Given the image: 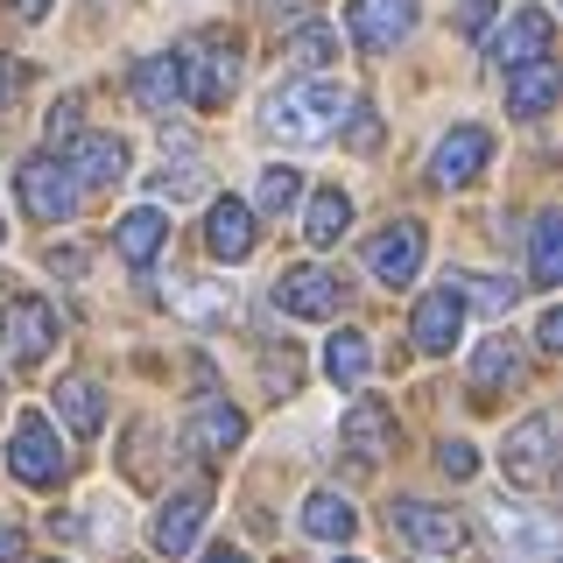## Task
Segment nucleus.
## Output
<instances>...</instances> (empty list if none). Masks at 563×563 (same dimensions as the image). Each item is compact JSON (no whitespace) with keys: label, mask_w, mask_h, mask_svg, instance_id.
Here are the masks:
<instances>
[{"label":"nucleus","mask_w":563,"mask_h":563,"mask_svg":"<svg viewBox=\"0 0 563 563\" xmlns=\"http://www.w3.org/2000/svg\"><path fill=\"white\" fill-rule=\"evenodd\" d=\"M134 99L148 106V113H169V106L184 99V64H176V49H169V57H148L134 70Z\"/></svg>","instance_id":"nucleus-25"},{"label":"nucleus","mask_w":563,"mask_h":563,"mask_svg":"<svg viewBox=\"0 0 563 563\" xmlns=\"http://www.w3.org/2000/svg\"><path fill=\"white\" fill-rule=\"evenodd\" d=\"M163 296H169L176 317H190V324H219V317H233V296L211 289V282H198V275H169Z\"/></svg>","instance_id":"nucleus-22"},{"label":"nucleus","mask_w":563,"mask_h":563,"mask_svg":"<svg viewBox=\"0 0 563 563\" xmlns=\"http://www.w3.org/2000/svg\"><path fill=\"white\" fill-rule=\"evenodd\" d=\"M528 261H536V282H542V289H556V282H563V211H542V219H536Z\"/></svg>","instance_id":"nucleus-29"},{"label":"nucleus","mask_w":563,"mask_h":563,"mask_svg":"<svg viewBox=\"0 0 563 563\" xmlns=\"http://www.w3.org/2000/svg\"><path fill=\"white\" fill-rule=\"evenodd\" d=\"M345 22H352V43L380 57V49L409 43V29H416V0H352Z\"/></svg>","instance_id":"nucleus-11"},{"label":"nucleus","mask_w":563,"mask_h":563,"mask_svg":"<svg viewBox=\"0 0 563 563\" xmlns=\"http://www.w3.org/2000/svg\"><path fill=\"white\" fill-rule=\"evenodd\" d=\"M550 35H556L550 8H521L515 22H500V29H493L486 57L500 64V70H515V64H528V57H550Z\"/></svg>","instance_id":"nucleus-13"},{"label":"nucleus","mask_w":563,"mask_h":563,"mask_svg":"<svg viewBox=\"0 0 563 563\" xmlns=\"http://www.w3.org/2000/svg\"><path fill=\"white\" fill-rule=\"evenodd\" d=\"M22 550H29V542H22V528L0 515V563H22Z\"/></svg>","instance_id":"nucleus-37"},{"label":"nucleus","mask_w":563,"mask_h":563,"mask_svg":"<svg viewBox=\"0 0 563 563\" xmlns=\"http://www.w3.org/2000/svg\"><path fill=\"white\" fill-rule=\"evenodd\" d=\"M205 563H246V550H233V542H219V550H205Z\"/></svg>","instance_id":"nucleus-39"},{"label":"nucleus","mask_w":563,"mask_h":563,"mask_svg":"<svg viewBox=\"0 0 563 563\" xmlns=\"http://www.w3.org/2000/svg\"><path fill=\"white\" fill-rule=\"evenodd\" d=\"M240 437H246V416L233 409V401H198L184 422V444L198 451V457H225V451H240Z\"/></svg>","instance_id":"nucleus-17"},{"label":"nucleus","mask_w":563,"mask_h":563,"mask_svg":"<svg viewBox=\"0 0 563 563\" xmlns=\"http://www.w3.org/2000/svg\"><path fill=\"white\" fill-rule=\"evenodd\" d=\"M289 49H296V57H339V35H331V29H303Z\"/></svg>","instance_id":"nucleus-35"},{"label":"nucleus","mask_w":563,"mask_h":563,"mask_svg":"<svg viewBox=\"0 0 563 563\" xmlns=\"http://www.w3.org/2000/svg\"><path fill=\"white\" fill-rule=\"evenodd\" d=\"M374 141H380V120H374V106H352V148H374Z\"/></svg>","instance_id":"nucleus-36"},{"label":"nucleus","mask_w":563,"mask_h":563,"mask_svg":"<svg viewBox=\"0 0 563 563\" xmlns=\"http://www.w3.org/2000/svg\"><path fill=\"white\" fill-rule=\"evenodd\" d=\"M14 8H22V22H43V14H49V0H14Z\"/></svg>","instance_id":"nucleus-40"},{"label":"nucleus","mask_w":563,"mask_h":563,"mask_svg":"<svg viewBox=\"0 0 563 563\" xmlns=\"http://www.w3.org/2000/svg\"><path fill=\"white\" fill-rule=\"evenodd\" d=\"M457 331H465V296H457L451 282H437V289L416 303V345L422 352H451Z\"/></svg>","instance_id":"nucleus-18"},{"label":"nucleus","mask_w":563,"mask_h":563,"mask_svg":"<svg viewBox=\"0 0 563 563\" xmlns=\"http://www.w3.org/2000/svg\"><path fill=\"white\" fill-rule=\"evenodd\" d=\"M296 205H303V176H296L289 163H268L261 169V211L282 219V211H296Z\"/></svg>","instance_id":"nucleus-30"},{"label":"nucleus","mask_w":563,"mask_h":563,"mask_svg":"<svg viewBox=\"0 0 563 563\" xmlns=\"http://www.w3.org/2000/svg\"><path fill=\"white\" fill-rule=\"evenodd\" d=\"M57 163L70 169V184H120V169H128V141H120V134H70Z\"/></svg>","instance_id":"nucleus-15"},{"label":"nucleus","mask_w":563,"mask_h":563,"mask_svg":"<svg viewBox=\"0 0 563 563\" xmlns=\"http://www.w3.org/2000/svg\"><path fill=\"white\" fill-rule=\"evenodd\" d=\"M437 472H444V479H472V472H479V451H472L465 437H457V444L437 451Z\"/></svg>","instance_id":"nucleus-33"},{"label":"nucleus","mask_w":563,"mask_h":563,"mask_svg":"<svg viewBox=\"0 0 563 563\" xmlns=\"http://www.w3.org/2000/svg\"><path fill=\"white\" fill-rule=\"evenodd\" d=\"M352 528H360V515H352V500H339L331 486H317L303 500V536L317 542H352Z\"/></svg>","instance_id":"nucleus-24"},{"label":"nucleus","mask_w":563,"mask_h":563,"mask_svg":"<svg viewBox=\"0 0 563 563\" xmlns=\"http://www.w3.org/2000/svg\"><path fill=\"white\" fill-rule=\"evenodd\" d=\"M457 296H472V303L486 310H515V282H493V275H444Z\"/></svg>","instance_id":"nucleus-31"},{"label":"nucleus","mask_w":563,"mask_h":563,"mask_svg":"<svg viewBox=\"0 0 563 563\" xmlns=\"http://www.w3.org/2000/svg\"><path fill=\"white\" fill-rule=\"evenodd\" d=\"M268 296H275V310H289V317H339L345 282L331 268H317V261H303V268H282Z\"/></svg>","instance_id":"nucleus-6"},{"label":"nucleus","mask_w":563,"mask_h":563,"mask_svg":"<svg viewBox=\"0 0 563 563\" xmlns=\"http://www.w3.org/2000/svg\"><path fill=\"white\" fill-rule=\"evenodd\" d=\"M486 163H493V134H486V128H451V134L430 148V184L457 190V184H472Z\"/></svg>","instance_id":"nucleus-12"},{"label":"nucleus","mask_w":563,"mask_h":563,"mask_svg":"<svg viewBox=\"0 0 563 563\" xmlns=\"http://www.w3.org/2000/svg\"><path fill=\"white\" fill-rule=\"evenodd\" d=\"M205 515H211V493H205V486H184L176 500H163V507H155V528H148V542H155L163 556H184L190 542H198Z\"/></svg>","instance_id":"nucleus-14"},{"label":"nucleus","mask_w":563,"mask_h":563,"mask_svg":"<svg viewBox=\"0 0 563 563\" xmlns=\"http://www.w3.org/2000/svg\"><path fill=\"white\" fill-rule=\"evenodd\" d=\"M339 451H345L352 472H380V457L395 451V409H387V401H352L345 430H339Z\"/></svg>","instance_id":"nucleus-4"},{"label":"nucleus","mask_w":563,"mask_h":563,"mask_svg":"<svg viewBox=\"0 0 563 563\" xmlns=\"http://www.w3.org/2000/svg\"><path fill=\"white\" fill-rule=\"evenodd\" d=\"M345 563H352V556H345Z\"/></svg>","instance_id":"nucleus-41"},{"label":"nucleus","mask_w":563,"mask_h":563,"mask_svg":"<svg viewBox=\"0 0 563 563\" xmlns=\"http://www.w3.org/2000/svg\"><path fill=\"white\" fill-rule=\"evenodd\" d=\"M8 465L22 486H57L64 479V444H57V422L43 409H22L14 416V437H8Z\"/></svg>","instance_id":"nucleus-2"},{"label":"nucleus","mask_w":563,"mask_h":563,"mask_svg":"<svg viewBox=\"0 0 563 563\" xmlns=\"http://www.w3.org/2000/svg\"><path fill=\"white\" fill-rule=\"evenodd\" d=\"M556 78H563V70L550 57L515 64V70H507V113H515V120H542L556 106Z\"/></svg>","instance_id":"nucleus-20"},{"label":"nucleus","mask_w":563,"mask_h":563,"mask_svg":"<svg viewBox=\"0 0 563 563\" xmlns=\"http://www.w3.org/2000/svg\"><path fill=\"white\" fill-rule=\"evenodd\" d=\"M339 113H345V92L331 78H296L261 106V128L275 141H289V148H310V141H324L339 128Z\"/></svg>","instance_id":"nucleus-1"},{"label":"nucleus","mask_w":563,"mask_h":563,"mask_svg":"<svg viewBox=\"0 0 563 563\" xmlns=\"http://www.w3.org/2000/svg\"><path fill=\"white\" fill-rule=\"evenodd\" d=\"M493 542H500L515 563H550L556 556V521L542 507H493Z\"/></svg>","instance_id":"nucleus-8"},{"label":"nucleus","mask_w":563,"mask_h":563,"mask_svg":"<svg viewBox=\"0 0 563 563\" xmlns=\"http://www.w3.org/2000/svg\"><path fill=\"white\" fill-rule=\"evenodd\" d=\"M176 64H184V99H198V106H225V99H233L240 57L225 43H190V49H176Z\"/></svg>","instance_id":"nucleus-7"},{"label":"nucleus","mask_w":563,"mask_h":563,"mask_svg":"<svg viewBox=\"0 0 563 563\" xmlns=\"http://www.w3.org/2000/svg\"><path fill=\"white\" fill-rule=\"evenodd\" d=\"M155 190H163V198H198V190H205V169H198V163L155 169Z\"/></svg>","instance_id":"nucleus-32"},{"label":"nucleus","mask_w":563,"mask_h":563,"mask_svg":"<svg viewBox=\"0 0 563 563\" xmlns=\"http://www.w3.org/2000/svg\"><path fill=\"white\" fill-rule=\"evenodd\" d=\"M395 536L416 542V550H430V556H451L457 542H465V528H457V515H444V507H430V500H395Z\"/></svg>","instance_id":"nucleus-16"},{"label":"nucleus","mask_w":563,"mask_h":563,"mask_svg":"<svg viewBox=\"0 0 563 563\" xmlns=\"http://www.w3.org/2000/svg\"><path fill=\"white\" fill-rule=\"evenodd\" d=\"M113 240H120V261H128V268H148V261L163 254V240H169V219L141 205V211H128V219H120Z\"/></svg>","instance_id":"nucleus-23"},{"label":"nucleus","mask_w":563,"mask_h":563,"mask_svg":"<svg viewBox=\"0 0 563 563\" xmlns=\"http://www.w3.org/2000/svg\"><path fill=\"white\" fill-rule=\"evenodd\" d=\"M366 268H374L387 289L416 282V268H422V225H416V219H387L380 233L366 240Z\"/></svg>","instance_id":"nucleus-9"},{"label":"nucleus","mask_w":563,"mask_h":563,"mask_svg":"<svg viewBox=\"0 0 563 563\" xmlns=\"http://www.w3.org/2000/svg\"><path fill=\"white\" fill-rule=\"evenodd\" d=\"M536 345H542V352H556V345H563V310H542V324H536Z\"/></svg>","instance_id":"nucleus-38"},{"label":"nucleus","mask_w":563,"mask_h":563,"mask_svg":"<svg viewBox=\"0 0 563 563\" xmlns=\"http://www.w3.org/2000/svg\"><path fill=\"white\" fill-rule=\"evenodd\" d=\"M205 246H211V261H225V268L246 261L254 254V211H246L240 198H219L205 211Z\"/></svg>","instance_id":"nucleus-19"},{"label":"nucleus","mask_w":563,"mask_h":563,"mask_svg":"<svg viewBox=\"0 0 563 563\" xmlns=\"http://www.w3.org/2000/svg\"><path fill=\"white\" fill-rule=\"evenodd\" d=\"M345 225H352V198H345L339 184H324V190H317V198H310L303 240H310V246H339V233H345Z\"/></svg>","instance_id":"nucleus-27"},{"label":"nucleus","mask_w":563,"mask_h":563,"mask_svg":"<svg viewBox=\"0 0 563 563\" xmlns=\"http://www.w3.org/2000/svg\"><path fill=\"white\" fill-rule=\"evenodd\" d=\"M515 380H521V345L515 339H486L479 352H472V387H479V395L515 387Z\"/></svg>","instance_id":"nucleus-26"},{"label":"nucleus","mask_w":563,"mask_h":563,"mask_svg":"<svg viewBox=\"0 0 563 563\" xmlns=\"http://www.w3.org/2000/svg\"><path fill=\"white\" fill-rule=\"evenodd\" d=\"M556 465V409H528L507 430V479L515 486H542Z\"/></svg>","instance_id":"nucleus-3"},{"label":"nucleus","mask_w":563,"mask_h":563,"mask_svg":"<svg viewBox=\"0 0 563 563\" xmlns=\"http://www.w3.org/2000/svg\"><path fill=\"white\" fill-rule=\"evenodd\" d=\"M22 205H29L35 225H64L78 211V184H70V169L57 155H29L22 163Z\"/></svg>","instance_id":"nucleus-5"},{"label":"nucleus","mask_w":563,"mask_h":563,"mask_svg":"<svg viewBox=\"0 0 563 563\" xmlns=\"http://www.w3.org/2000/svg\"><path fill=\"white\" fill-rule=\"evenodd\" d=\"M0 339H8V352L22 366H35L43 352H57V310H49L43 296H14L8 317H0Z\"/></svg>","instance_id":"nucleus-10"},{"label":"nucleus","mask_w":563,"mask_h":563,"mask_svg":"<svg viewBox=\"0 0 563 563\" xmlns=\"http://www.w3.org/2000/svg\"><path fill=\"white\" fill-rule=\"evenodd\" d=\"M366 366H374V352H366L360 331H331V345H324V374H331V387H360Z\"/></svg>","instance_id":"nucleus-28"},{"label":"nucleus","mask_w":563,"mask_h":563,"mask_svg":"<svg viewBox=\"0 0 563 563\" xmlns=\"http://www.w3.org/2000/svg\"><path fill=\"white\" fill-rule=\"evenodd\" d=\"M57 416H64L78 437H99V430H106V395H99V380H92V374H64V380H57Z\"/></svg>","instance_id":"nucleus-21"},{"label":"nucleus","mask_w":563,"mask_h":563,"mask_svg":"<svg viewBox=\"0 0 563 563\" xmlns=\"http://www.w3.org/2000/svg\"><path fill=\"white\" fill-rule=\"evenodd\" d=\"M493 14H500L493 0H465V8H457V35H486V29H493Z\"/></svg>","instance_id":"nucleus-34"}]
</instances>
